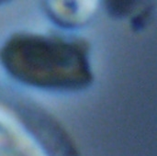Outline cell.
<instances>
[{"instance_id": "7a4b0ae2", "label": "cell", "mask_w": 157, "mask_h": 156, "mask_svg": "<svg viewBox=\"0 0 157 156\" xmlns=\"http://www.w3.org/2000/svg\"><path fill=\"white\" fill-rule=\"evenodd\" d=\"M132 6V3L129 2H115L112 1L109 4V10L112 14L117 16L127 15L130 12V9Z\"/></svg>"}, {"instance_id": "6da1fadb", "label": "cell", "mask_w": 157, "mask_h": 156, "mask_svg": "<svg viewBox=\"0 0 157 156\" xmlns=\"http://www.w3.org/2000/svg\"><path fill=\"white\" fill-rule=\"evenodd\" d=\"M3 63L17 79L43 87H78L89 82L84 50L52 38L15 36L1 52Z\"/></svg>"}]
</instances>
